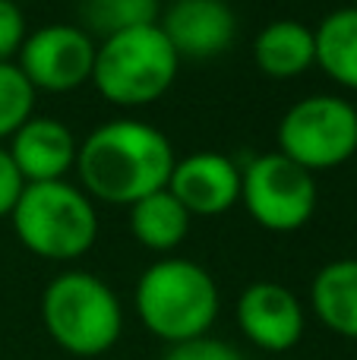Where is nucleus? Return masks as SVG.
<instances>
[{
  "instance_id": "f257e3e1",
  "label": "nucleus",
  "mask_w": 357,
  "mask_h": 360,
  "mask_svg": "<svg viewBox=\"0 0 357 360\" xmlns=\"http://www.w3.org/2000/svg\"><path fill=\"white\" fill-rule=\"evenodd\" d=\"M174 162L168 136L143 120L101 124L82 139L76 155L86 193L114 205H133L149 193L164 190Z\"/></svg>"
},
{
  "instance_id": "f03ea898",
  "label": "nucleus",
  "mask_w": 357,
  "mask_h": 360,
  "mask_svg": "<svg viewBox=\"0 0 357 360\" xmlns=\"http://www.w3.org/2000/svg\"><path fill=\"white\" fill-rule=\"evenodd\" d=\"M136 313L162 342H193L219 316V285L193 259H158L136 281Z\"/></svg>"
},
{
  "instance_id": "7ed1b4c3",
  "label": "nucleus",
  "mask_w": 357,
  "mask_h": 360,
  "mask_svg": "<svg viewBox=\"0 0 357 360\" xmlns=\"http://www.w3.org/2000/svg\"><path fill=\"white\" fill-rule=\"evenodd\" d=\"M41 323L67 354L98 357L117 345L124 307L98 275L60 272L41 294Z\"/></svg>"
},
{
  "instance_id": "20e7f679",
  "label": "nucleus",
  "mask_w": 357,
  "mask_h": 360,
  "mask_svg": "<svg viewBox=\"0 0 357 360\" xmlns=\"http://www.w3.org/2000/svg\"><path fill=\"white\" fill-rule=\"evenodd\" d=\"M10 218L22 247L44 259H76L98 237L92 199L67 180L25 184Z\"/></svg>"
},
{
  "instance_id": "39448f33",
  "label": "nucleus",
  "mask_w": 357,
  "mask_h": 360,
  "mask_svg": "<svg viewBox=\"0 0 357 360\" xmlns=\"http://www.w3.org/2000/svg\"><path fill=\"white\" fill-rule=\"evenodd\" d=\"M181 57L164 38L162 25H139L105 38L95 48L92 79L114 105H149L171 89Z\"/></svg>"
},
{
  "instance_id": "423d86ee",
  "label": "nucleus",
  "mask_w": 357,
  "mask_h": 360,
  "mask_svg": "<svg viewBox=\"0 0 357 360\" xmlns=\"http://www.w3.org/2000/svg\"><path fill=\"white\" fill-rule=\"evenodd\" d=\"M278 152L307 168H335L357 152V108L339 95H310L278 124Z\"/></svg>"
},
{
  "instance_id": "0eeeda50",
  "label": "nucleus",
  "mask_w": 357,
  "mask_h": 360,
  "mask_svg": "<svg viewBox=\"0 0 357 360\" xmlns=\"http://www.w3.org/2000/svg\"><path fill=\"white\" fill-rule=\"evenodd\" d=\"M240 199L257 224L288 234L313 218L316 180L288 155L269 152L240 171Z\"/></svg>"
},
{
  "instance_id": "6e6552de",
  "label": "nucleus",
  "mask_w": 357,
  "mask_h": 360,
  "mask_svg": "<svg viewBox=\"0 0 357 360\" xmlns=\"http://www.w3.org/2000/svg\"><path fill=\"white\" fill-rule=\"evenodd\" d=\"M95 48L98 44L79 25H41V29L25 35L16 67L22 70L25 79L35 89L70 92V89L82 86L86 79H92Z\"/></svg>"
},
{
  "instance_id": "1a4fd4ad",
  "label": "nucleus",
  "mask_w": 357,
  "mask_h": 360,
  "mask_svg": "<svg viewBox=\"0 0 357 360\" xmlns=\"http://www.w3.org/2000/svg\"><path fill=\"white\" fill-rule=\"evenodd\" d=\"M238 326L257 348L282 354L304 338V307L275 281H253L238 297Z\"/></svg>"
},
{
  "instance_id": "9d476101",
  "label": "nucleus",
  "mask_w": 357,
  "mask_h": 360,
  "mask_svg": "<svg viewBox=\"0 0 357 360\" xmlns=\"http://www.w3.org/2000/svg\"><path fill=\"white\" fill-rule=\"evenodd\" d=\"M168 190L190 215H219L240 199V168L221 152H193L174 162Z\"/></svg>"
},
{
  "instance_id": "9b49d317",
  "label": "nucleus",
  "mask_w": 357,
  "mask_h": 360,
  "mask_svg": "<svg viewBox=\"0 0 357 360\" xmlns=\"http://www.w3.org/2000/svg\"><path fill=\"white\" fill-rule=\"evenodd\" d=\"M162 32L177 57H215L234 41L238 19L225 0H174L162 16Z\"/></svg>"
},
{
  "instance_id": "f8f14e48",
  "label": "nucleus",
  "mask_w": 357,
  "mask_h": 360,
  "mask_svg": "<svg viewBox=\"0 0 357 360\" xmlns=\"http://www.w3.org/2000/svg\"><path fill=\"white\" fill-rule=\"evenodd\" d=\"M10 158L25 184H44V180H63L76 165L79 146L67 124L54 117H29L10 143Z\"/></svg>"
},
{
  "instance_id": "ddd939ff",
  "label": "nucleus",
  "mask_w": 357,
  "mask_h": 360,
  "mask_svg": "<svg viewBox=\"0 0 357 360\" xmlns=\"http://www.w3.org/2000/svg\"><path fill=\"white\" fill-rule=\"evenodd\" d=\"M310 304L326 329L357 338V259H335L316 272Z\"/></svg>"
},
{
  "instance_id": "4468645a",
  "label": "nucleus",
  "mask_w": 357,
  "mask_h": 360,
  "mask_svg": "<svg viewBox=\"0 0 357 360\" xmlns=\"http://www.w3.org/2000/svg\"><path fill=\"white\" fill-rule=\"evenodd\" d=\"M253 57H257L259 70L275 79L301 76L310 63H316L313 29H307L297 19H275L257 35Z\"/></svg>"
},
{
  "instance_id": "2eb2a0df",
  "label": "nucleus",
  "mask_w": 357,
  "mask_h": 360,
  "mask_svg": "<svg viewBox=\"0 0 357 360\" xmlns=\"http://www.w3.org/2000/svg\"><path fill=\"white\" fill-rule=\"evenodd\" d=\"M130 228L143 247L149 250H174L190 231V212L171 196V190H155L130 205Z\"/></svg>"
},
{
  "instance_id": "dca6fc26",
  "label": "nucleus",
  "mask_w": 357,
  "mask_h": 360,
  "mask_svg": "<svg viewBox=\"0 0 357 360\" xmlns=\"http://www.w3.org/2000/svg\"><path fill=\"white\" fill-rule=\"evenodd\" d=\"M316 63L339 86L357 89V6L329 13L313 29Z\"/></svg>"
},
{
  "instance_id": "f3484780",
  "label": "nucleus",
  "mask_w": 357,
  "mask_h": 360,
  "mask_svg": "<svg viewBox=\"0 0 357 360\" xmlns=\"http://www.w3.org/2000/svg\"><path fill=\"white\" fill-rule=\"evenodd\" d=\"M82 22L89 25V32H98L105 38L139 29V25H155L158 0H86Z\"/></svg>"
},
{
  "instance_id": "a211bd4d",
  "label": "nucleus",
  "mask_w": 357,
  "mask_h": 360,
  "mask_svg": "<svg viewBox=\"0 0 357 360\" xmlns=\"http://www.w3.org/2000/svg\"><path fill=\"white\" fill-rule=\"evenodd\" d=\"M35 108V86L10 60H0V139L13 136Z\"/></svg>"
},
{
  "instance_id": "6ab92c4d",
  "label": "nucleus",
  "mask_w": 357,
  "mask_h": 360,
  "mask_svg": "<svg viewBox=\"0 0 357 360\" xmlns=\"http://www.w3.org/2000/svg\"><path fill=\"white\" fill-rule=\"evenodd\" d=\"M164 360H247V357L240 354L238 348H231L228 342L202 335V338H193V342L171 345Z\"/></svg>"
},
{
  "instance_id": "aec40b11",
  "label": "nucleus",
  "mask_w": 357,
  "mask_h": 360,
  "mask_svg": "<svg viewBox=\"0 0 357 360\" xmlns=\"http://www.w3.org/2000/svg\"><path fill=\"white\" fill-rule=\"evenodd\" d=\"M25 16L13 0H0V60H10L13 54H19L25 41Z\"/></svg>"
},
{
  "instance_id": "412c9836",
  "label": "nucleus",
  "mask_w": 357,
  "mask_h": 360,
  "mask_svg": "<svg viewBox=\"0 0 357 360\" xmlns=\"http://www.w3.org/2000/svg\"><path fill=\"white\" fill-rule=\"evenodd\" d=\"M22 186H25V180L16 171V165H13L10 152L0 149V215H10L13 212V205H16Z\"/></svg>"
},
{
  "instance_id": "4be33fe9",
  "label": "nucleus",
  "mask_w": 357,
  "mask_h": 360,
  "mask_svg": "<svg viewBox=\"0 0 357 360\" xmlns=\"http://www.w3.org/2000/svg\"><path fill=\"white\" fill-rule=\"evenodd\" d=\"M354 6H357V0H354Z\"/></svg>"
}]
</instances>
